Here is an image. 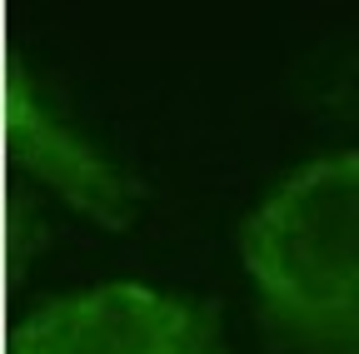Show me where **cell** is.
I'll use <instances>...</instances> for the list:
<instances>
[{
  "label": "cell",
  "instance_id": "cell-1",
  "mask_svg": "<svg viewBox=\"0 0 359 354\" xmlns=\"http://www.w3.org/2000/svg\"><path fill=\"white\" fill-rule=\"evenodd\" d=\"M240 259L280 354H359V150L294 165L240 225Z\"/></svg>",
  "mask_w": 359,
  "mask_h": 354
},
{
  "label": "cell",
  "instance_id": "cell-2",
  "mask_svg": "<svg viewBox=\"0 0 359 354\" xmlns=\"http://www.w3.org/2000/svg\"><path fill=\"white\" fill-rule=\"evenodd\" d=\"M6 354H230V339L215 299L120 280L40 304Z\"/></svg>",
  "mask_w": 359,
  "mask_h": 354
},
{
  "label": "cell",
  "instance_id": "cell-3",
  "mask_svg": "<svg viewBox=\"0 0 359 354\" xmlns=\"http://www.w3.org/2000/svg\"><path fill=\"white\" fill-rule=\"evenodd\" d=\"M6 145L30 175H40L70 210L95 219L100 230L125 235L140 219L145 185L120 160H110L85 130H75L20 70L6 80Z\"/></svg>",
  "mask_w": 359,
  "mask_h": 354
},
{
  "label": "cell",
  "instance_id": "cell-4",
  "mask_svg": "<svg viewBox=\"0 0 359 354\" xmlns=\"http://www.w3.org/2000/svg\"><path fill=\"white\" fill-rule=\"evenodd\" d=\"M325 105H334V110L349 115V120H359V60H349V65L334 75V85L325 90Z\"/></svg>",
  "mask_w": 359,
  "mask_h": 354
}]
</instances>
